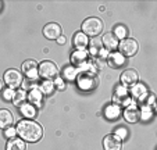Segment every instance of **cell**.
<instances>
[{
    "mask_svg": "<svg viewBox=\"0 0 157 150\" xmlns=\"http://www.w3.org/2000/svg\"><path fill=\"white\" fill-rule=\"evenodd\" d=\"M15 129L20 138L27 142H38L43 135L42 127L36 121L32 120H21Z\"/></svg>",
    "mask_w": 157,
    "mask_h": 150,
    "instance_id": "obj_1",
    "label": "cell"
},
{
    "mask_svg": "<svg viewBox=\"0 0 157 150\" xmlns=\"http://www.w3.org/2000/svg\"><path fill=\"white\" fill-rule=\"evenodd\" d=\"M103 21L96 17H89L82 22V32L86 36H98L103 31Z\"/></svg>",
    "mask_w": 157,
    "mask_h": 150,
    "instance_id": "obj_2",
    "label": "cell"
},
{
    "mask_svg": "<svg viewBox=\"0 0 157 150\" xmlns=\"http://www.w3.org/2000/svg\"><path fill=\"white\" fill-rule=\"evenodd\" d=\"M77 83L78 88L82 89V90H92L98 86V78L93 74L79 72L77 77Z\"/></svg>",
    "mask_w": 157,
    "mask_h": 150,
    "instance_id": "obj_3",
    "label": "cell"
},
{
    "mask_svg": "<svg viewBox=\"0 0 157 150\" xmlns=\"http://www.w3.org/2000/svg\"><path fill=\"white\" fill-rule=\"evenodd\" d=\"M118 49H120V53L124 57H132L136 54L138 49H139V44H138V42L135 39L125 38L118 43Z\"/></svg>",
    "mask_w": 157,
    "mask_h": 150,
    "instance_id": "obj_4",
    "label": "cell"
},
{
    "mask_svg": "<svg viewBox=\"0 0 157 150\" xmlns=\"http://www.w3.org/2000/svg\"><path fill=\"white\" fill-rule=\"evenodd\" d=\"M59 74V68L50 60H44L39 64V77H42L43 79H52L56 78Z\"/></svg>",
    "mask_w": 157,
    "mask_h": 150,
    "instance_id": "obj_5",
    "label": "cell"
},
{
    "mask_svg": "<svg viewBox=\"0 0 157 150\" xmlns=\"http://www.w3.org/2000/svg\"><path fill=\"white\" fill-rule=\"evenodd\" d=\"M4 83L13 90L20 88L22 85V74L17 70H7L4 72Z\"/></svg>",
    "mask_w": 157,
    "mask_h": 150,
    "instance_id": "obj_6",
    "label": "cell"
},
{
    "mask_svg": "<svg viewBox=\"0 0 157 150\" xmlns=\"http://www.w3.org/2000/svg\"><path fill=\"white\" fill-rule=\"evenodd\" d=\"M22 72L28 79L36 81L39 77V65L35 60H27L22 64Z\"/></svg>",
    "mask_w": 157,
    "mask_h": 150,
    "instance_id": "obj_7",
    "label": "cell"
},
{
    "mask_svg": "<svg viewBox=\"0 0 157 150\" xmlns=\"http://www.w3.org/2000/svg\"><path fill=\"white\" fill-rule=\"evenodd\" d=\"M124 118L131 124H135L136 121L140 120V110L138 109V106L135 104V102H131L129 106L125 107L124 110Z\"/></svg>",
    "mask_w": 157,
    "mask_h": 150,
    "instance_id": "obj_8",
    "label": "cell"
},
{
    "mask_svg": "<svg viewBox=\"0 0 157 150\" xmlns=\"http://www.w3.org/2000/svg\"><path fill=\"white\" fill-rule=\"evenodd\" d=\"M43 35L46 36V39H50V40H57V39L61 36V27L56 22H50L46 24L43 28Z\"/></svg>",
    "mask_w": 157,
    "mask_h": 150,
    "instance_id": "obj_9",
    "label": "cell"
},
{
    "mask_svg": "<svg viewBox=\"0 0 157 150\" xmlns=\"http://www.w3.org/2000/svg\"><path fill=\"white\" fill-rule=\"evenodd\" d=\"M103 147L104 150H121L122 140L114 133H110L103 139Z\"/></svg>",
    "mask_w": 157,
    "mask_h": 150,
    "instance_id": "obj_10",
    "label": "cell"
},
{
    "mask_svg": "<svg viewBox=\"0 0 157 150\" xmlns=\"http://www.w3.org/2000/svg\"><path fill=\"white\" fill-rule=\"evenodd\" d=\"M138 79H139V75L135 70H125L124 72L121 74V85L122 86H133L135 83H138Z\"/></svg>",
    "mask_w": 157,
    "mask_h": 150,
    "instance_id": "obj_11",
    "label": "cell"
},
{
    "mask_svg": "<svg viewBox=\"0 0 157 150\" xmlns=\"http://www.w3.org/2000/svg\"><path fill=\"white\" fill-rule=\"evenodd\" d=\"M131 93H132L133 99L138 100V102H145L149 96L147 88L143 83H135L133 86H131Z\"/></svg>",
    "mask_w": 157,
    "mask_h": 150,
    "instance_id": "obj_12",
    "label": "cell"
},
{
    "mask_svg": "<svg viewBox=\"0 0 157 150\" xmlns=\"http://www.w3.org/2000/svg\"><path fill=\"white\" fill-rule=\"evenodd\" d=\"M101 43H103V47L107 50V52H113L118 47V39L116 38L113 32H107L104 33V36L101 38Z\"/></svg>",
    "mask_w": 157,
    "mask_h": 150,
    "instance_id": "obj_13",
    "label": "cell"
},
{
    "mask_svg": "<svg viewBox=\"0 0 157 150\" xmlns=\"http://www.w3.org/2000/svg\"><path fill=\"white\" fill-rule=\"evenodd\" d=\"M107 64L111 68H120L125 64V57L122 56L120 52H113V53H109L107 57Z\"/></svg>",
    "mask_w": 157,
    "mask_h": 150,
    "instance_id": "obj_14",
    "label": "cell"
},
{
    "mask_svg": "<svg viewBox=\"0 0 157 150\" xmlns=\"http://www.w3.org/2000/svg\"><path fill=\"white\" fill-rule=\"evenodd\" d=\"M88 57H89V53L86 50H75L74 53L71 54V59L70 60H71V64L74 65V67L79 68L81 65L88 60Z\"/></svg>",
    "mask_w": 157,
    "mask_h": 150,
    "instance_id": "obj_15",
    "label": "cell"
},
{
    "mask_svg": "<svg viewBox=\"0 0 157 150\" xmlns=\"http://www.w3.org/2000/svg\"><path fill=\"white\" fill-rule=\"evenodd\" d=\"M13 122H14V115L11 114V111L6 109L0 110V128L7 129L13 125Z\"/></svg>",
    "mask_w": 157,
    "mask_h": 150,
    "instance_id": "obj_16",
    "label": "cell"
},
{
    "mask_svg": "<svg viewBox=\"0 0 157 150\" xmlns=\"http://www.w3.org/2000/svg\"><path fill=\"white\" fill-rule=\"evenodd\" d=\"M72 43H74V46H75V49L77 50H85L86 46L89 44V39L83 32H77L74 35Z\"/></svg>",
    "mask_w": 157,
    "mask_h": 150,
    "instance_id": "obj_17",
    "label": "cell"
},
{
    "mask_svg": "<svg viewBox=\"0 0 157 150\" xmlns=\"http://www.w3.org/2000/svg\"><path fill=\"white\" fill-rule=\"evenodd\" d=\"M104 115H106L109 120H117V118L121 115V107L117 106V104H110L106 107L104 110Z\"/></svg>",
    "mask_w": 157,
    "mask_h": 150,
    "instance_id": "obj_18",
    "label": "cell"
},
{
    "mask_svg": "<svg viewBox=\"0 0 157 150\" xmlns=\"http://www.w3.org/2000/svg\"><path fill=\"white\" fill-rule=\"evenodd\" d=\"M28 99V94L27 92L24 90V89H17V90L14 92V94H13V103L15 104L17 107H21L22 104L25 103V100Z\"/></svg>",
    "mask_w": 157,
    "mask_h": 150,
    "instance_id": "obj_19",
    "label": "cell"
},
{
    "mask_svg": "<svg viewBox=\"0 0 157 150\" xmlns=\"http://www.w3.org/2000/svg\"><path fill=\"white\" fill-rule=\"evenodd\" d=\"M88 46H89V52H88V53L90 54V56H98V53L100 52L101 49H103L101 39H99V38L90 39V42H89Z\"/></svg>",
    "mask_w": 157,
    "mask_h": 150,
    "instance_id": "obj_20",
    "label": "cell"
},
{
    "mask_svg": "<svg viewBox=\"0 0 157 150\" xmlns=\"http://www.w3.org/2000/svg\"><path fill=\"white\" fill-rule=\"evenodd\" d=\"M79 74V70L74 65H67V67L63 70V79H67V81H74L75 78L78 77Z\"/></svg>",
    "mask_w": 157,
    "mask_h": 150,
    "instance_id": "obj_21",
    "label": "cell"
},
{
    "mask_svg": "<svg viewBox=\"0 0 157 150\" xmlns=\"http://www.w3.org/2000/svg\"><path fill=\"white\" fill-rule=\"evenodd\" d=\"M6 150H25V143L22 139L10 138L6 144Z\"/></svg>",
    "mask_w": 157,
    "mask_h": 150,
    "instance_id": "obj_22",
    "label": "cell"
},
{
    "mask_svg": "<svg viewBox=\"0 0 157 150\" xmlns=\"http://www.w3.org/2000/svg\"><path fill=\"white\" fill-rule=\"evenodd\" d=\"M42 97H43V93L38 88L29 90V93H28V100L31 103H35V106H39L42 103Z\"/></svg>",
    "mask_w": 157,
    "mask_h": 150,
    "instance_id": "obj_23",
    "label": "cell"
},
{
    "mask_svg": "<svg viewBox=\"0 0 157 150\" xmlns=\"http://www.w3.org/2000/svg\"><path fill=\"white\" fill-rule=\"evenodd\" d=\"M20 111H21V114L24 115V117H27L28 120H29V118H33L36 115V109L29 103L22 104V106L20 107Z\"/></svg>",
    "mask_w": 157,
    "mask_h": 150,
    "instance_id": "obj_24",
    "label": "cell"
},
{
    "mask_svg": "<svg viewBox=\"0 0 157 150\" xmlns=\"http://www.w3.org/2000/svg\"><path fill=\"white\" fill-rule=\"evenodd\" d=\"M54 82L52 79H44L43 82L40 83V88H39V90L42 92L43 94H52L54 92Z\"/></svg>",
    "mask_w": 157,
    "mask_h": 150,
    "instance_id": "obj_25",
    "label": "cell"
},
{
    "mask_svg": "<svg viewBox=\"0 0 157 150\" xmlns=\"http://www.w3.org/2000/svg\"><path fill=\"white\" fill-rule=\"evenodd\" d=\"M153 110L150 106H143L142 110H140V120H150L151 115H153Z\"/></svg>",
    "mask_w": 157,
    "mask_h": 150,
    "instance_id": "obj_26",
    "label": "cell"
},
{
    "mask_svg": "<svg viewBox=\"0 0 157 150\" xmlns=\"http://www.w3.org/2000/svg\"><path fill=\"white\" fill-rule=\"evenodd\" d=\"M127 33H128V29L125 27H122V25H118V27L116 28V31H114V35H116L117 39H125L127 38Z\"/></svg>",
    "mask_w": 157,
    "mask_h": 150,
    "instance_id": "obj_27",
    "label": "cell"
},
{
    "mask_svg": "<svg viewBox=\"0 0 157 150\" xmlns=\"http://www.w3.org/2000/svg\"><path fill=\"white\" fill-rule=\"evenodd\" d=\"M53 82H54V86H56L59 90H64L65 89V83H64V79H63V78L56 77V79H54Z\"/></svg>",
    "mask_w": 157,
    "mask_h": 150,
    "instance_id": "obj_28",
    "label": "cell"
},
{
    "mask_svg": "<svg viewBox=\"0 0 157 150\" xmlns=\"http://www.w3.org/2000/svg\"><path fill=\"white\" fill-rule=\"evenodd\" d=\"M13 94H14V90H13V89H10V88L4 89V90H3V99L7 100V102H11V100H13Z\"/></svg>",
    "mask_w": 157,
    "mask_h": 150,
    "instance_id": "obj_29",
    "label": "cell"
},
{
    "mask_svg": "<svg viewBox=\"0 0 157 150\" xmlns=\"http://www.w3.org/2000/svg\"><path fill=\"white\" fill-rule=\"evenodd\" d=\"M114 135H116V136H118V138L122 140V139H125V138H127L128 132H127V129H125V128H122V127H121V128H117V129H116V132H114Z\"/></svg>",
    "mask_w": 157,
    "mask_h": 150,
    "instance_id": "obj_30",
    "label": "cell"
},
{
    "mask_svg": "<svg viewBox=\"0 0 157 150\" xmlns=\"http://www.w3.org/2000/svg\"><path fill=\"white\" fill-rule=\"evenodd\" d=\"M35 88H36L35 81H32V79H28V81H25V82L22 83V89H24L25 92H27V89L32 90V89H35Z\"/></svg>",
    "mask_w": 157,
    "mask_h": 150,
    "instance_id": "obj_31",
    "label": "cell"
},
{
    "mask_svg": "<svg viewBox=\"0 0 157 150\" xmlns=\"http://www.w3.org/2000/svg\"><path fill=\"white\" fill-rule=\"evenodd\" d=\"M114 94H116V96H125V94H128V89L125 88V86L120 85L116 88V93Z\"/></svg>",
    "mask_w": 157,
    "mask_h": 150,
    "instance_id": "obj_32",
    "label": "cell"
},
{
    "mask_svg": "<svg viewBox=\"0 0 157 150\" xmlns=\"http://www.w3.org/2000/svg\"><path fill=\"white\" fill-rule=\"evenodd\" d=\"M15 133H17V129H15V128H11V127H10V128H7V129H6L4 135H6V138L10 139V138H14Z\"/></svg>",
    "mask_w": 157,
    "mask_h": 150,
    "instance_id": "obj_33",
    "label": "cell"
},
{
    "mask_svg": "<svg viewBox=\"0 0 157 150\" xmlns=\"http://www.w3.org/2000/svg\"><path fill=\"white\" fill-rule=\"evenodd\" d=\"M65 42H67V40H65V38H64V36H63V35L60 36L59 39H57V43H59V44H64Z\"/></svg>",
    "mask_w": 157,
    "mask_h": 150,
    "instance_id": "obj_34",
    "label": "cell"
},
{
    "mask_svg": "<svg viewBox=\"0 0 157 150\" xmlns=\"http://www.w3.org/2000/svg\"><path fill=\"white\" fill-rule=\"evenodd\" d=\"M2 89H3V82L0 81V90H2Z\"/></svg>",
    "mask_w": 157,
    "mask_h": 150,
    "instance_id": "obj_35",
    "label": "cell"
},
{
    "mask_svg": "<svg viewBox=\"0 0 157 150\" xmlns=\"http://www.w3.org/2000/svg\"><path fill=\"white\" fill-rule=\"evenodd\" d=\"M0 7H2V3H0Z\"/></svg>",
    "mask_w": 157,
    "mask_h": 150,
    "instance_id": "obj_36",
    "label": "cell"
}]
</instances>
